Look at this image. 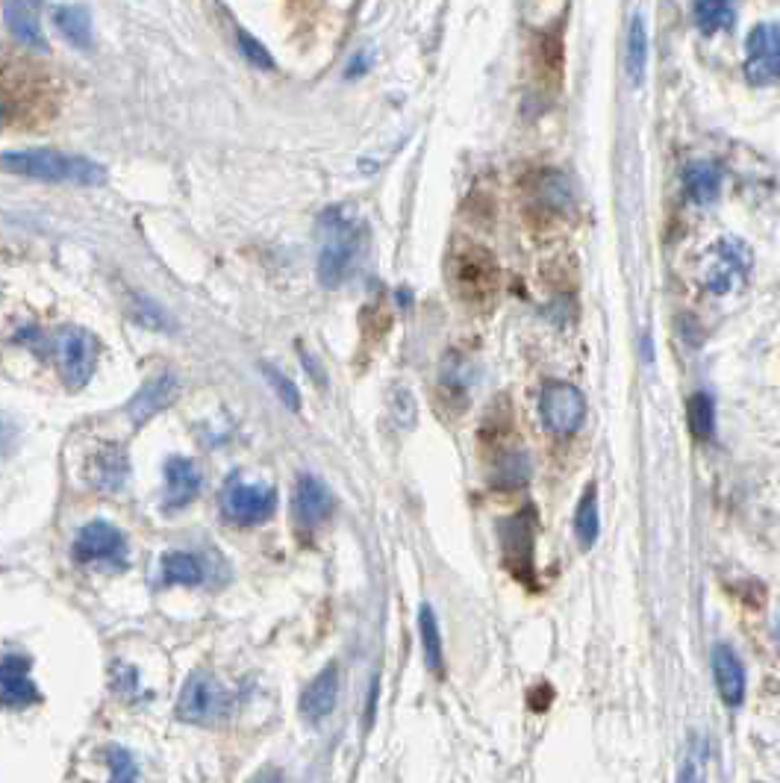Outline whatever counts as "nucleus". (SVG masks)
I'll return each mask as SVG.
<instances>
[{
	"mask_svg": "<svg viewBox=\"0 0 780 783\" xmlns=\"http://www.w3.org/2000/svg\"><path fill=\"white\" fill-rule=\"evenodd\" d=\"M0 168L18 177L45 180V183H74V186H101L106 168L86 157H68L59 151H9L0 157Z\"/></svg>",
	"mask_w": 780,
	"mask_h": 783,
	"instance_id": "nucleus-1",
	"label": "nucleus"
},
{
	"mask_svg": "<svg viewBox=\"0 0 780 783\" xmlns=\"http://www.w3.org/2000/svg\"><path fill=\"white\" fill-rule=\"evenodd\" d=\"M451 283L466 304L483 307L495 298L501 286V268L480 245H463L451 257Z\"/></svg>",
	"mask_w": 780,
	"mask_h": 783,
	"instance_id": "nucleus-2",
	"label": "nucleus"
},
{
	"mask_svg": "<svg viewBox=\"0 0 780 783\" xmlns=\"http://www.w3.org/2000/svg\"><path fill=\"white\" fill-rule=\"evenodd\" d=\"M327 227V239L318 257V280L327 289H336L345 283V277L351 274L354 262L360 257V233L351 221L339 218L336 212H330V218H324Z\"/></svg>",
	"mask_w": 780,
	"mask_h": 783,
	"instance_id": "nucleus-3",
	"label": "nucleus"
},
{
	"mask_svg": "<svg viewBox=\"0 0 780 783\" xmlns=\"http://www.w3.org/2000/svg\"><path fill=\"white\" fill-rule=\"evenodd\" d=\"M53 360L68 389H83L98 363V339L83 327H62L53 336Z\"/></svg>",
	"mask_w": 780,
	"mask_h": 783,
	"instance_id": "nucleus-4",
	"label": "nucleus"
},
{
	"mask_svg": "<svg viewBox=\"0 0 780 783\" xmlns=\"http://www.w3.org/2000/svg\"><path fill=\"white\" fill-rule=\"evenodd\" d=\"M751 265H754V257H751V248L742 242V239H722L716 242L707 257H704V286L713 292V295H733L745 286L748 274H751Z\"/></svg>",
	"mask_w": 780,
	"mask_h": 783,
	"instance_id": "nucleus-5",
	"label": "nucleus"
},
{
	"mask_svg": "<svg viewBox=\"0 0 780 783\" xmlns=\"http://www.w3.org/2000/svg\"><path fill=\"white\" fill-rule=\"evenodd\" d=\"M230 713V692L212 678L209 672H195L186 680L180 701H177V719L189 725H209L221 722Z\"/></svg>",
	"mask_w": 780,
	"mask_h": 783,
	"instance_id": "nucleus-6",
	"label": "nucleus"
},
{
	"mask_svg": "<svg viewBox=\"0 0 780 783\" xmlns=\"http://www.w3.org/2000/svg\"><path fill=\"white\" fill-rule=\"evenodd\" d=\"M277 510V492L271 486H251V483H230L221 492V513L230 524L254 527L268 522Z\"/></svg>",
	"mask_w": 780,
	"mask_h": 783,
	"instance_id": "nucleus-7",
	"label": "nucleus"
},
{
	"mask_svg": "<svg viewBox=\"0 0 780 783\" xmlns=\"http://www.w3.org/2000/svg\"><path fill=\"white\" fill-rule=\"evenodd\" d=\"M542 424L557 436H572L586 418V401L572 383H548L539 398Z\"/></svg>",
	"mask_w": 780,
	"mask_h": 783,
	"instance_id": "nucleus-8",
	"label": "nucleus"
},
{
	"mask_svg": "<svg viewBox=\"0 0 780 783\" xmlns=\"http://www.w3.org/2000/svg\"><path fill=\"white\" fill-rule=\"evenodd\" d=\"M745 74L757 86L780 83V24H760L748 36Z\"/></svg>",
	"mask_w": 780,
	"mask_h": 783,
	"instance_id": "nucleus-9",
	"label": "nucleus"
},
{
	"mask_svg": "<svg viewBox=\"0 0 780 783\" xmlns=\"http://www.w3.org/2000/svg\"><path fill=\"white\" fill-rule=\"evenodd\" d=\"M124 554H127L124 533L109 522H89L74 539V557L80 563L121 560Z\"/></svg>",
	"mask_w": 780,
	"mask_h": 783,
	"instance_id": "nucleus-10",
	"label": "nucleus"
},
{
	"mask_svg": "<svg viewBox=\"0 0 780 783\" xmlns=\"http://www.w3.org/2000/svg\"><path fill=\"white\" fill-rule=\"evenodd\" d=\"M3 21L21 45L33 51H48V39L42 33L39 18V0H3Z\"/></svg>",
	"mask_w": 780,
	"mask_h": 783,
	"instance_id": "nucleus-11",
	"label": "nucleus"
},
{
	"mask_svg": "<svg viewBox=\"0 0 780 783\" xmlns=\"http://www.w3.org/2000/svg\"><path fill=\"white\" fill-rule=\"evenodd\" d=\"M504 563L519 580H533V530L530 522L519 516L501 527Z\"/></svg>",
	"mask_w": 780,
	"mask_h": 783,
	"instance_id": "nucleus-12",
	"label": "nucleus"
},
{
	"mask_svg": "<svg viewBox=\"0 0 780 783\" xmlns=\"http://www.w3.org/2000/svg\"><path fill=\"white\" fill-rule=\"evenodd\" d=\"M36 701H39V689L30 678V663L21 657H3L0 660V704L21 710Z\"/></svg>",
	"mask_w": 780,
	"mask_h": 783,
	"instance_id": "nucleus-13",
	"label": "nucleus"
},
{
	"mask_svg": "<svg viewBox=\"0 0 780 783\" xmlns=\"http://www.w3.org/2000/svg\"><path fill=\"white\" fill-rule=\"evenodd\" d=\"M292 510L301 527H318L333 513V495L315 474H304L295 486Z\"/></svg>",
	"mask_w": 780,
	"mask_h": 783,
	"instance_id": "nucleus-14",
	"label": "nucleus"
},
{
	"mask_svg": "<svg viewBox=\"0 0 780 783\" xmlns=\"http://www.w3.org/2000/svg\"><path fill=\"white\" fill-rule=\"evenodd\" d=\"M180 395V380L171 377V374H159L151 383H145L139 389V395L130 401L127 413H130V421L133 424H145L151 421L156 413H162L165 407H171Z\"/></svg>",
	"mask_w": 780,
	"mask_h": 783,
	"instance_id": "nucleus-15",
	"label": "nucleus"
},
{
	"mask_svg": "<svg viewBox=\"0 0 780 783\" xmlns=\"http://www.w3.org/2000/svg\"><path fill=\"white\" fill-rule=\"evenodd\" d=\"M165 504L171 510H183L201 492V471L186 457H171L165 463Z\"/></svg>",
	"mask_w": 780,
	"mask_h": 783,
	"instance_id": "nucleus-16",
	"label": "nucleus"
},
{
	"mask_svg": "<svg viewBox=\"0 0 780 783\" xmlns=\"http://www.w3.org/2000/svg\"><path fill=\"white\" fill-rule=\"evenodd\" d=\"M336 701H339V669H336V663H330V666L304 689V695H301V713H304V719H310V722H321V719H327V716L336 710Z\"/></svg>",
	"mask_w": 780,
	"mask_h": 783,
	"instance_id": "nucleus-17",
	"label": "nucleus"
},
{
	"mask_svg": "<svg viewBox=\"0 0 780 783\" xmlns=\"http://www.w3.org/2000/svg\"><path fill=\"white\" fill-rule=\"evenodd\" d=\"M53 27L77 51H89L92 48V12H89V6H83V3L56 6L53 9Z\"/></svg>",
	"mask_w": 780,
	"mask_h": 783,
	"instance_id": "nucleus-18",
	"label": "nucleus"
},
{
	"mask_svg": "<svg viewBox=\"0 0 780 783\" xmlns=\"http://www.w3.org/2000/svg\"><path fill=\"white\" fill-rule=\"evenodd\" d=\"M713 675H716V686H719V695L728 707H736L742 704V695H745V669L739 663V657L730 651L728 645H719L713 651Z\"/></svg>",
	"mask_w": 780,
	"mask_h": 783,
	"instance_id": "nucleus-19",
	"label": "nucleus"
},
{
	"mask_svg": "<svg viewBox=\"0 0 780 783\" xmlns=\"http://www.w3.org/2000/svg\"><path fill=\"white\" fill-rule=\"evenodd\" d=\"M722 189V171L713 162H695L686 171V192L695 204H713Z\"/></svg>",
	"mask_w": 780,
	"mask_h": 783,
	"instance_id": "nucleus-20",
	"label": "nucleus"
},
{
	"mask_svg": "<svg viewBox=\"0 0 780 783\" xmlns=\"http://www.w3.org/2000/svg\"><path fill=\"white\" fill-rule=\"evenodd\" d=\"M574 533H577V542L583 551H589L598 539V486L589 483L580 504H577V513H574Z\"/></svg>",
	"mask_w": 780,
	"mask_h": 783,
	"instance_id": "nucleus-21",
	"label": "nucleus"
},
{
	"mask_svg": "<svg viewBox=\"0 0 780 783\" xmlns=\"http://www.w3.org/2000/svg\"><path fill=\"white\" fill-rule=\"evenodd\" d=\"M736 18V0H695V24L701 33H722Z\"/></svg>",
	"mask_w": 780,
	"mask_h": 783,
	"instance_id": "nucleus-22",
	"label": "nucleus"
},
{
	"mask_svg": "<svg viewBox=\"0 0 780 783\" xmlns=\"http://www.w3.org/2000/svg\"><path fill=\"white\" fill-rule=\"evenodd\" d=\"M418 630H421V648H424V660H427V669L433 675L442 678L445 672V654H442V636H439V625H436V616L433 610L424 604L421 607V616H418Z\"/></svg>",
	"mask_w": 780,
	"mask_h": 783,
	"instance_id": "nucleus-23",
	"label": "nucleus"
},
{
	"mask_svg": "<svg viewBox=\"0 0 780 783\" xmlns=\"http://www.w3.org/2000/svg\"><path fill=\"white\" fill-rule=\"evenodd\" d=\"M162 572L168 583H186V586H198L204 580V566L195 554H183V551H171L162 557Z\"/></svg>",
	"mask_w": 780,
	"mask_h": 783,
	"instance_id": "nucleus-24",
	"label": "nucleus"
},
{
	"mask_svg": "<svg viewBox=\"0 0 780 783\" xmlns=\"http://www.w3.org/2000/svg\"><path fill=\"white\" fill-rule=\"evenodd\" d=\"M95 486H101L106 492L118 489L127 477V460L118 448H106L104 454L95 460Z\"/></svg>",
	"mask_w": 780,
	"mask_h": 783,
	"instance_id": "nucleus-25",
	"label": "nucleus"
},
{
	"mask_svg": "<svg viewBox=\"0 0 780 783\" xmlns=\"http://www.w3.org/2000/svg\"><path fill=\"white\" fill-rule=\"evenodd\" d=\"M686 424H689V430H692L695 439H710L716 416H713V401H710L704 392H698V395L689 398V404H686Z\"/></svg>",
	"mask_w": 780,
	"mask_h": 783,
	"instance_id": "nucleus-26",
	"label": "nucleus"
},
{
	"mask_svg": "<svg viewBox=\"0 0 780 783\" xmlns=\"http://www.w3.org/2000/svg\"><path fill=\"white\" fill-rule=\"evenodd\" d=\"M627 74H630V83H633V86H639V83H642V74H645V24H642L639 15L633 18V27H630Z\"/></svg>",
	"mask_w": 780,
	"mask_h": 783,
	"instance_id": "nucleus-27",
	"label": "nucleus"
},
{
	"mask_svg": "<svg viewBox=\"0 0 780 783\" xmlns=\"http://www.w3.org/2000/svg\"><path fill=\"white\" fill-rule=\"evenodd\" d=\"M262 374H265V380L274 386V392H277V398L292 410V413H298L301 410V392H298V386L283 374V371H277V368H271L268 363L262 366Z\"/></svg>",
	"mask_w": 780,
	"mask_h": 783,
	"instance_id": "nucleus-28",
	"label": "nucleus"
},
{
	"mask_svg": "<svg viewBox=\"0 0 780 783\" xmlns=\"http://www.w3.org/2000/svg\"><path fill=\"white\" fill-rule=\"evenodd\" d=\"M236 39H239V51L242 56L251 62V65H257L262 71H274L277 65H274V59H271V53L265 51V45L257 42L251 33H245V30H236Z\"/></svg>",
	"mask_w": 780,
	"mask_h": 783,
	"instance_id": "nucleus-29",
	"label": "nucleus"
},
{
	"mask_svg": "<svg viewBox=\"0 0 780 783\" xmlns=\"http://www.w3.org/2000/svg\"><path fill=\"white\" fill-rule=\"evenodd\" d=\"M106 760H109V772L115 781H136L139 778V766L136 760L130 757V751L124 748H109L106 751Z\"/></svg>",
	"mask_w": 780,
	"mask_h": 783,
	"instance_id": "nucleus-30",
	"label": "nucleus"
},
{
	"mask_svg": "<svg viewBox=\"0 0 780 783\" xmlns=\"http://www.w3.org/2000/svg\"><path fill=\"white\" fill-rule=\"evenodd\" d=\"M18 118V95L0 83V127L12 124Z\"/></svg>",
	"mask_w": 780,
	"mask_h": 783,
	"instance_id": "nucleus-31",
	"label": "nucleus"
}]
</instances>
